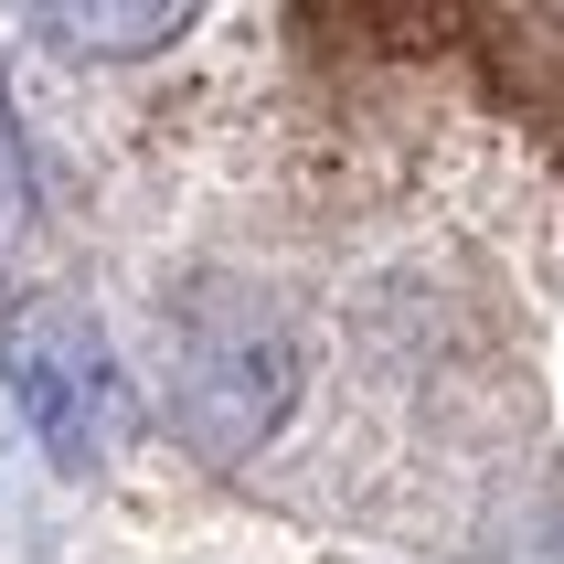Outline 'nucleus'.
Wrapping results in <instances>:
<instances>
[{
	"instance_id": "2",
	"label": "nucleus",
	"mask_w": 564,
	"mask_h": 564,
	"mask_svg": "<svg viewBox=\"0 0 564 564\" xmlns=\"http://www.w3.org/2000/svg\"><path fill=\"white\" fill-rule=\"evenodd\" d=\"M11 394L22 415L43 426L64 469H86L96 447L118 437V373H107V341H96L86 310H64V299H32L11 310Z\"/></svg>"
},
{
	"instance_id": "3",
	"label": "nucleus",
	"mask_w": 564,
	"mask_h": 564,
	"mask_svg": "<svg viewBox=\"0 0 564 564\" xmlns=\"http://www.w3.org/2000/svg\"><path fill=\"white\" fill-rule=\"evenodd\" d=\"M22 22H43V43H64V54H160V43H182L192 11H171V0H107V11H22Z\"/></svg>"
},
{
	"instance_id": "1",
	"label": "nucleus",
	"mask_w": 564,
	"mask_h": 564,
	"mask_svg": "<svg viewBox=\"0 0 564 564\" xmlns=\"http://www.w3.org/2000/svg\"><path fill=\"white\" fill-rule=\"evenodd\" d=\"M171 362H182L171 405H182L192 447H214V458L267 447L288 394H299V351L267 319V299H246V288H192L182 319H171Z\"/></svg>"
}]
</instances>
